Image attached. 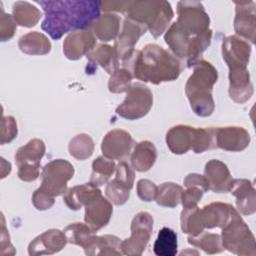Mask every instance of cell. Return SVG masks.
<instances>
[{"instance_id": "6da1fadb", "label": "cell", "mask_w": 256, "mask_h": 256, "mask_svg": "<svg viewBox=\"0 0 256 256\" xmlns=\"http://www.w3.org/2000/svg\"><path fill=\"white\" fill-rule=\"evenodd\" d=\"M178 21L165 36L167 44L180 57H189L192 62L210 43L209 17L198 2H179Z\"/></svg>"}, {"instance_id": "7a4b0ae2", "label": "cell", "mask_w": 256, "mask_h": 256, "mask_svg": "<svg viewBox=\"0 0 256 256\" xmlns=\"http://www.w3.org/2000/svg\"><path fill=\"white\" fill-rule=\"evenodd\" d=\"M45 12L42 29L53 39L84 29L100 17V1H39Z\"/></svg>"}, {"instance_id": "3957f363", "label": "cell", "mask_w": 256, "mask_h": 256, "mask_svg": "<svg viewBox=\"0 0 256 256\" xmlns=\"http://www.w3.org/2000/svg\"><path fill=\"white\" fill-rule=\"evenodd\" d=\"M179 73L177 59L156 44L145 46L135 58L134 76L139 80L158 84L176 79Z\"/></svg>"}, {"instance_id": "277c9868", "label": "cell", "mask_w": 256, "mask_h": 256, "mask_svg": "<svg viewBox=\"0 0 256 256\" xmlns=\"http://www.w3.org/2000/svg\"><path fill=\"white\" fill-rule=\"evenodd\" d=\"M216 81L217 71L214 67L206 61H199L186 85V93L190 99L191 106L194 107L199 101L194 108L195 113L199 108L198 115L207 116L212 113L213 100L211 98V89Z\"/></svg>"}, {"instance_id": "5b68a950", "label": "cell", "mask_w": 256, "mask_h": 256, "mask_svg": "<svg viewBox=\"0 0 256 256\" xmlns=\"http://www.w3.org/2000/svg\"><path fill=\"white\" fill-rule=\"evenodd\" d=\"M128 16L130 19L138 23L148 24L149 15H151V24L149 26L151 33L157 37L159 36L166 25L173 17L171 6L168 2L156 1H141L129 2L127 6Z\"/></svg>"}, {"instance_id": "8992f818", "label": "cell", "mask_w": 256, "mask_h": 256, "mask_svg": "<svg viewBox=\"0 0 256 256\" xmlns=\"http://www.w3.org/2000/svg\"><path fill=\"white\" fill-rule=\"evenodd\" d=\"M152 105L150 90L141 84H134L128 91L125 101L116 112L127 119L140 118L145 115Z\"/></svg>"}, {"instance_id": "52a82bcc", "label": "cell", "mask_w": 256, "mask_h": 256, "mask_svg": "<svg viewBox=\"0 0 256 256\" xmlns=\"http://www.w3.org/2000/svg\"><path fill=\"white\" fill-rule=\"evenodd\" d=\"M72 167L68 162L63 160L53 161L46 165L43 172V182L41 188L38 190L46 195H59L65 190L66 182L69 180L73 172H68L61 174L68 168Z\"/></svg>"}, {"instance_id": "ba28073f", "label": "cell", "mask_w": 256, "mask_h": 256, "mask_svg": "<svg viewBox=\"0 0 256 256\" xmlns=\"http://www.w3.org/2000/svg\"><path fill=\"white\" fill-rule=\"evenodd\" d=\"M100 196L94 198L86 205L85 221L93 228V230H97L106 225L112 212L109 202Z\"/></svg>"}, {"instance_id": "9c48e42d", "label": "cell", "mask_w": 256, "mask_h": 256, "mask_svg": "<svg viewBox=\"0 0 256 256\" xmlns=\"http://www.w3.org/2000/svg\"><path fill=\"white\" fill-rule=\"evenodd\" d=\"M218 136L216 137L218 146L226 150H242L243 148L238 144L239 142L244 146L249 143V134L239 127H226L217 129Z\"/></svg>"}, {"instance_id": "30bf717a", "label": "cell", "mask_w": 256, "mask_h": 256, "mask_svg": "<svg viewBox=\"0 0 256 256\" xmlns=\"http://www.w3.org/2000/svg\"><path fill=\"white\" fill-rule=\"evenodd\" d=\"M127 135L128 133L121 130H114L109 132L105 137V140L109 142H106L104 140L102 142L103 154H105V156L109 158H121L125 156L129 151L131 144L119 145V142H121Z\"/></svg>"}, {"instance_id": "8fae6325", "label": "cell", "mask_w": 256, "mask_h": 256, "mask_svg": "<svg viewBox=\"0 0 256 256\" xmlns=\"http://www.w3.org/2000/svg\"><path fill=\"white\" fill-rule=\"evenodd\" d=\"M153 251L158 256H174L177 253V234L168 227H163L155 240Z\"/></svg>"}, {"instance_id": "7c38bea8", "label": "cell", "mask_w": 256, "mask_h": 256, "mask_svg": "<svg viewBox=\"0 0 256 256\" xmlns=\"http://www.w3.org/2000/svg\"><path fill=\"white\" fill-rule=\"evenodd\" d=\"M94 44V38L91 34L90 31H83L82 32V37L81 41L76 42L75 39L73 38L72 35L66 38L65 43L63 44L64 46V51L65 54L67 55L68 58L70 59H78L79 57L82 56L84 52L92 48Z\"/></svg>"}, {"instance_id": "4fadbf2b", "label": "cell", "mask_w": 256, "mask_h": 256, "mask_svg": "<svg viewBox=\"0 0 256 256\" xmlns=\"http://www.w3.org/2000/svg\"><path fill=\"white\" fill-rule=\"evenodd\" d=\"M108 18H109V14L103 15L102 17H99L94 22L95 34L103 41H109L110 39L114 38L118 31L119 18L116 15H113L109 25H107Z\"/></svg>"}, {"instance_id": "5bb4252c", "label": "cell", "mask_w": 256, "mask_h": 256, "mask_svg": "<svg viewBox=\"0 0 256 256\" xmlns=\"http://www.w3.org/2000/svg\"><path fill=\"white\" fill-rule=\"evenodd\" d=\"M155 152H156L155 148L150 142H141V143H139L136 146L135 151H134V153L132 155V158H131V161H132V164H133L134 168L138 171H145L143 159L145 158L151 164H153L154 161H155V157H156Z\"/></svg>"}, {"instance_id": "9a60e30c", "label": "cell", "mask_w": 256, "mask_h": 256, "mask_svg": "<svg viewBox=\"0 0 256 256\" xmlns=\"http://www.w3.org/2000/svg\"><path fill=\"white\" fill-rule=\"evenodd\" d=\"M254 16H255L254 6L251 9H248V4L246 3V4H240V7H237L235 29L238 34H242L248 37V32H250L249 24L250 26H254V23H255Z\"/></svg>"}]
</instances>
